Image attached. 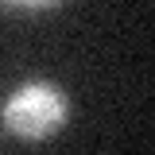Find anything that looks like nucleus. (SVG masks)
Instances as JSON below:
<instances>
[{"instance_id":"1","label":"nucleus","mask_w":155,"mask_h":155,"mask_svg":"<svg viewBox=\"0 0 155 155\" xmlns=\"http://www.w3.org/2000/svg\"><path fill=\"white\" fill-rule=\"evenodd\" d=\"M4 124L23 140H47L66 124V97L51 81H27L4 101Z\"/></svg>"}]
</instances>
